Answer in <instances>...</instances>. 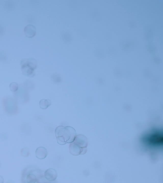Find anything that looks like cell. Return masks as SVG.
Wrapping results in <instances>:
<instances>
[{"label":"cell","mask_w":163,"mask_h":183,"mask_svg":"<svg viewBox=\"0 0 163 183\" xmlns=\"http://www.w3.org/2000/svg\"><path fill=\"white\" fill-rule=\"evenodd\" d=\"M44 176L47 181H54L56 180L57 177V173L55 169L50 168L45 172Z\"/></svg>","instance_id":"52a82bcc"},{"label":"cell","mask_w":163,"mask_h":183,"mask_svg":"<svg viewBox=\"0 0 163 183\" xmlns=\"http://www.w3.org/2000/svg\"><path fill=\"white\" fill-rule=\"evenodd\" d=\"M73 142L81 148H87L88 145V139L83 135H76Z\"/></svg>","instance_id":"8992f818"},{"label":"cell","mask_w":163,"mask_h":183,"mask_svg":"<svg viewBox=\"0 0 163 183\" xmlns=\"http://www.w3.org/2000/svg\"><path fill=\"white\" fill-rule=\"evenodd\" d=\"M22 70L25 75L30 77L34 76L35 70L37 67V62L34 58H29L22 61Z\"/></svg>","instance_id":"3957f363"},{"label":"cell","mask_w":163,"mask_h":183,"mask_svg":"<svg viewBox=\"0 0 163 183\" xmlns=\"http://www.w3.org/2000/svg\"><path fill=\"white\" fill-rule=\"evenodd\" d=\"M69 149L70 154L74 156L84 154L87 151V148H80L73 142L70 143Z\"/></svg>","instance_id":"5b68a950"},{"label":"cell","mask_w":163,"mask_h":183,"mask_svg":"<svg viewBox=\"0 0 163 183\" xmlns=\"http://www.w3.org/2000/svg\"><path fill=\"white\" fill-rule=\"evenodd\" d=\"M65 127L61 126H58L55 130V134L56 137L62 136L65 130Z\"/></svg>","instance_id":"8fae6325"},{"label":"cell","mask_w":163,"mask_h":183,"mask_svg":"<svg viewBox=\"0 0 163 183\" xmlns=\"http://www.w3.org/2000/svg\"><path fill=\"white\" fill-rule=\"evenodd\" d=\"M10 88L12 91L15 92L18 89V85L15 82H12L10 85Z\"/></svg>","instance_id":"5bb4252c"},{"label":"cell","mask_w":163,"mask_h":183,"mask_svg":"<svg viewBox=\"0 0 163 183\" xmlns=\"http://www.w3.org/2000/svg\"><path fill=\"white\" fill-rule=\"evenodd\" d=\"M76 136V131L74 128L70 126L65 127L63 136L68 143L73 142Z\"/></svg>","instance_id":"277c9868"},{"label":"cell","mask_w":163,"mask_h":183,"mask_svg":"<svg viewBox=\"0 0 163 183\" xmlns=\"http://www.w3.org/2000/svg\"><path fill=\"white\" fill-rule=\"evenodd\" d=\"M24 33L27 37L32 38L36 34L35 27L32 25H29L25 27Z\"/></svg>","instance_id":"9c48e42d"},{"label":"cell","mask_w":163,"mask_h":183,"mask_svg":"<svg viewBox=\"0 0 163 183\" xmlns=\"http://www.w3.org/2000/svg\"><path fill=\"white\" fill-rule=\"evenodd\" d=\"M57 143L60 145H64L67 143L64 137L63 136L57 137Z\"/></svg>","instance_id":"7c38bea8"},{"label":"cell","mask_w":163,"mask_h":183,"mask_svg":"<svg viewBox=\"0 0 163 183\" xmlns=\"http://www.w3.org/2000/svg\"><path fill=\"white\" fill-rule=\"evenodd\" d=\"M43 176V172L33 167H29L23 171L21 177L22 183H39Z\"/></svg>","instance_id":"7a4b0ae2"},{"label":"cell","mask_w":163,"mask_h":183,"mask_svg":"<svg viewBox=\"0 0 163 183\" xmlns=\"http://www.w3.org/2000/svg\"><path fill=\"white\" fill-rule=\"evenodd\" d=\"M29 150L26 148L22 149L21 152V154L22 156L27 157L29 156Z\"/></svg>","instance_id":"4fadbf2b"},{"label":"cell","mask_w":163,"mask_h":183,"mask_svg":"<svg viewBox=\"0 0 163 183\" xmlns=\"http://www.w3.org/2000/svg\"><path fill=\"white\" fill-rule=\"evenodd\" d=\"M1 162H0V168H1Z\"/></svg>","instance_id":"2e32d148"},{"label":"cell","mask_w":163,"mask_h":183,"mask_svg":"<svg viewBox=\"0 0 163 183\" xmlns=\"http://www.w3.org/2000/svg\"><path fill=\"white\" fill-rule=\"evenodd\" d=\"M4 182V178L1 176H0V183H3Z\"/></svg>","instance_id":"9a60e30c"},{"label":"cell","mask_w":163,"mask_h":183,"mask_svg":"<svg viewBox=\"0 0 163 183\" xmlns=\"http://www.w3.org/2000/svg\"><path fill=\"white\" fill-rule=\"evenodd\" d=\"M35 155L37 158L40 160L43 159L47 156V150L44 147H38L36 150Z\"/></svg>","instance_id":"ba28073f"},{"label":"cell","mask_w":163,"mask_h":183,"mask_svg":"<svg viewBox=\"0 0 163 183\" xmlns=\"http://www.w3.org/2000/svg\"><path fill=\"white\" fill-rule=\"evenodd\" d=\"M51 104V100L43 99L41 100L39 102L40 107L43 109L47 108Z\"/></svg>","instance_id":"30bf717a"},{"label":"cell","mask_w":163,"mask_h":183,"mask_svg":"<svg viewBox=\"0 0 163 183\" xmlns=\"http://www.w3.org/2000/svg\"><path fill=\"white\" fill-rule=\"evenodd\" d=\"M162 130L159 129H153L143 135L142 138L143 143L148 147L160 148L163 146Z\"/></svg>","instance_id":"6da1fadb"}]
</instances>
